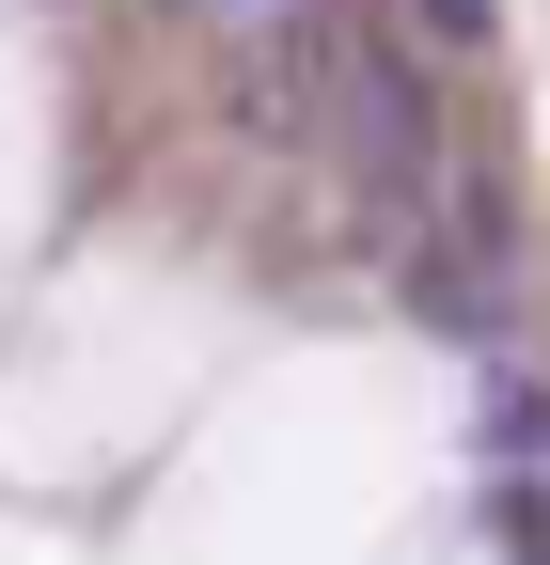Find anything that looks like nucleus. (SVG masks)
<instances>
[{"mask_svg":"<svg viewBox=\"0 0 550 565\" xmlns=\"http://www.w3.org/2000/svg\"><path fill=\"white\" fill-rule=\"evenodd\" d=\"M330 110H347V47H330L315 17H267V32H236V126H267V141H315Z\"/></svg>","mask_w":550,"mask_h":565,"instance_id":"obj_1","label":"nucleus"},{"mask_svg":"<svg viewBox=\"0 0 550 565\" xmlns=\"http://www.w3.org/2000/svg\"><path fill=\"white\" fill-rule=\"evenodd\" d=\"M347 141H362V173H378L393 204H441V141H425V95H409L393 63H362V47H347Z\"/></svg>","mask_w":550,"mask_h":565,"instance_id":"obj_2","label":"nucleus"},{"mask_svg":"<svg viewBox=\"0 0 550 565\" xmlns=\"http://www.w3.org/2000/svg\"><path fill=\"white\" fill-rule=\"evenodd\" d=\"M472 440H488V471H550V377L472 362Z\"/></svg>","mask_w":550,"mask_h":565,"instance_id":"obj_3","label":"nucleus"},{"mask_svg":"<svg viewBox=\"0 0 550 565\" xmlns=\"http://www.w3.org/2000/svg\"><path fill=\"white\" fill-rule=\"evenodd\" d=\"M409 17H425L441 47H488V0H409Z\"/></svg>","mask_w":550,"mask_h":565,"instance_id":"obj_4","label":"nucleus"},{"mask_svg":"<svg viewBox=\"0 0 550 565\" xmlns=\"http://www.w3.org/2000/svg\"><path fill=\"white\" fill-rule=\"evenodd\" d=\"M204 17H284V0H204Z\"/></svg>","mask_w":550,"mask_h":565,"instance_id":"obj_5","label":"nucleus"}]
</instances>
